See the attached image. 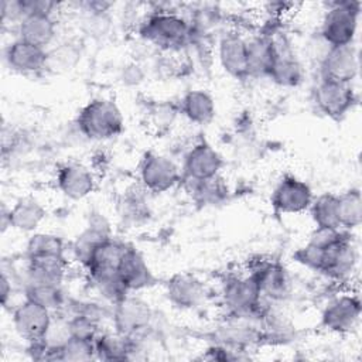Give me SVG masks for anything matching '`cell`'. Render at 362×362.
Returning <instances> with one entry per match:
<instances>
[{
  "label": "cell",
  "mask_w": 362,
  "mask_h": 362,
  "mask_svg": "<svg viewBox=\"0 0 362 362\" xmlns=\"http://www.w3.org/2000/svg\"><path fill=\"white\" fill-rule=\"evenodd\" d=\"M76 124L90 140H107L123 130V116L119 106L106 98L89 100L79 112Z\"/></svg>",
  "instance_id": "1"
},
{
  "label": "cell",
  "mask_w": 362,
  "mask_h": 362,
  "mask_svg": "<svg viewBox=\"0 0 362 362\" xmlns=\"http://www.w3.org/2000/svg\"><path fill=\"white\" fill-rule=\"evenodd\" d=\"M361 4L358 1L334 3L325 13L321 24L320 35L328 47L354 44Z\"/></svg>",
  "instance_id": "2"
},
{
  "label": "cell",
  "mask_w": 362,
  "mask_h": 362,
  "mask_svg": "<svg viewBox=\"0 0 362 362\" xmlns=\"http://www.w3.org/2000/svg\"><path fill=\"white\" fill-rule=\"evenodd\" d=\"M189 34V24L181 16L168 11H158L150 16L140 27V35L146 41L165 49L184 45Z\"/></svg>",
  "instance_id": "3"
},
{
  "label": "cell",
  "mask_w": 362,
  "mask_h": 362,
  "mask_svg": "<svg viewBox=\"0 0 362 362\" xmlns=\"http://www.w3.org/2000/svg\"><path fill=\"white\" fill-rule=\"evenodd\" d=\"M223 298L228 308L235 317H257L262 303V294L255 277L238 276L230 279L223 288Z\"/></svg>",
  "instance_id": "4"
},
{
  "label": "cell",
  "mask_w": 362,
  "mask_h": 362,
  "mask_svg": "<svg viewBox=\"0 0 362 362\" xmlns=\"http://www.w3.org/2000/svg\"><path fill=\"white\" fill-rule=\"evenodd\" d=\"M13 325L16 332L30 344L44 339L52 321V311L25 298L13 310Z\"/></svg>",
  "instance_id": "5"
},
{
  "label": "cell",
  "mask_w": 362,
  "mask_h": 362,
  "mask_svg": "<svg viewBox=\"0 0 362 362\" xmlns=\"http://www.w3.org/2000/svg\"><path fill=\"white\" fill-rule=\"evenodd\" d=\"M140 181L151 192H165L181 181V173L171 158L151 151L141 160Z\"/></svg>",
  "instance_id": "6"
},
{
  "label": "cell",
  "mask_w": 362,
  "mask_h": 362,
  "mask_svg": "<svg viewBox=\"0 0 362 362\" xmlns=\"http://www.w3.org/2000/svg\"><path fill=\"white\" fill-rule=\"evenodd\" d=\"M359 72V54L355 44L328 47L321 64V79L352 83Z\"/></svg>",
  "instance_id": "7"
},
{
  "label": "cell",
  "mask_w": 362,
  "mask_h": 362,
  "mask_svg": "<svg viewBox=\"0 0 362 362\" xmlns=\"http://www.w3.org/2000/svg\"><path fill=\"white\" fill-rule=\"evenodd\" d=\"M314 99L324 115L332 119H341L354 107L356 95L352 83L320 79L314 90Z\"/></svg>",
  "instance_id": "8"
},
{
  "label": "cell",
  "mask_w": 362,
  "mask_h": 362,
  "mask_svg": "<svg viewBox=\"0 0 362 362\" xmlns=\"http://www.w3.org/2000/svg\"><path fill=\"white\" fill-rule=\"evenodd\" d=\"M313 199V191L305 181L284 175L274 187L270 201L280 214H301L310 208Z\"/></svg>",
  "instance_id": "9"
},
{
  "label": "cell",
  "mask_w": 362,
  "mask_h": 362,
  "mask_svg": "<svg viewBox=\"0 0 362 362\" xmlns=\"http://www.w3.org/2000/svg\"><path fill=\"white\" fill-rule=\"evenodd\" d=\"M153 311L150 305L133 296H126L123 300L115 304L113 324L119 334L134 338L137 334L143 332L151 321Z\"/></svg>",
  "instance_id": "10"
},
{
  "label": "cell",
  "mask_w": 362,
  "mask_h": 362,
  "mask_svg": "<svg viewBox=\"0 0 362 362\" xmlns=\"http://www.w3.org/2000/svg\"><path fill=\"white\" fill-rule=\"evenodd\" d=\"M361 318V301L355 294H342L327 304L322 311L321 322L332 332H351Z\"/></svg>",
  "instance_id": "11"
},
{
  "label": "cell",
  "mask_w": 362,
  "mask_h": 362,
  "mask_svg": "<svg viewBox=\"0 0 362 362\" xmlns=\"http://www.w3.org/2000/svg\"><path fill=\"white\" fill-rule=\"evenodd\" d=\"M218 59L222 69L236 78L243 79L247 74V44L240 34L229 31L223 34L218 44Z\"/></svg>",
  "instance_id": "12"
},
{
  "label": "cell",
  "mask_w": 362,
  "mask_h": 362,
  "mask_svg": "<svg viewBox=\"0 0 362 362\" xmlns=\"http://www.w3.org/2000/svg\"><path fill=\"white\" fill-rule=\"evenodd\" d=\"M6 62L18 74H37L48 65V51L20 38L6 48Z\"/></svg>",
  "instance_id": "13"
},
{
  "label": "cell",
  "mask_w": 362,
  "mask_h": 362,
  "mask_svg": "<svg viewBox=\"0 0 362 362\" xmlns=\"http://www.w3.org/2000/svg\"><path fill=\"white\" fill-rule=\"evenodd\" d=\"M272 42L274 59L267 76L280 86H297L303 79V68L288 42L283 38H272Z\"/></svg>",
  "instance_id": "14"
},
{
  "label": "cell",
  "mask_w": 362,
  "mask_h": 362,
  "mask_svg": "<svg viewBox=\"0 0 362 362\" xmlns=\"http://www.w3.org/2000/svg\"><path fill=\"white\" fill-rule=\"evenodd\" d=\"M250 274L255 277L262 297L281 300L288 294L290 280L286 269L273 260H260L255 264Z\"/></svg>",
  "instance_id": "15"
},
{
  "label": "cell",
  "mask_w": 362,
  "mask_h": 362,
  "mask_svg": "<svg viewBox=\"0 0 362 362\" xmlns=\"http://www.w3.org/2000/svg\"><path fill=\"white\" fill-rule=\"evenodd\" d=\"M57 185L69 199H83L95 188L92 171L79 163H65L58 168Z\"/></svg>",
  "instance_id": "16"
},
{
  "label": "cell",
  "mask_w": 362,
  "mask_h": 362,
  "mask_svg": "<svg viewBox=\"0 0 362 362\" xmlns=\"http://www.w3.org/2000/svg\"><path fill=\"white\" fill-rule=\"evenodd\" d=\"M222 157L214 147L206 143H199L188 151L184 173L189 180L204 181L216 177L222 168Z\"/></svg>",
  "instance_id": "17"
},
{
  "label": "cell",
  "mask_w": 362,
  "mask_h": 362,
  "mask_svg": "<svg viewBox=\"0 0 362 362\" xmlns=\"http://www.w3.org/2000/svg\"><path fill=\"white\" fill-rule=\"evenodd\" d=\"M109 238H112V235L107 219L102 214H90L88 226L74 242V255L76 260L85 267L95 249Z\"/></svg>",
  "instance_id": "18"
},
{
  "label": "cell",
  "mask_w": 362,
  "mask_h": 362,
  "mask_svg": "<svg viewBox=\"0 0 362 362\" xmlns=\"http://www.w3.org/2000/svg\"><path fill=\"white\" fill-rule=\"evenodd\" d=\"M117 273L129 293L133 290H143L151 287L156 283V277L148 264L146 263L144 257L134 247L130 246L127 247L126 253L120 260Z\"/></svg>",
  "instance_id": "19"
},
{
  "label": "cell",
  "mask_w": 362,
  "mask_h": 362,
  "mask_svg": "<svg viewBox=\"0 0 362 362\" xmlns=\"http://www.w3.org/2000/svg\"><path fill=\"white\" fill-rule=\"evenodd\" d=\"M27 284H45V286H61L65 270L66 260L64 255L54 256H37L27 257Z\"/></svg>",
  "instance_id": "20"
},
{
  "label": "cell",
  "mask_w": 362,
  "mask_h": 362,
  "mask_svg": "<svg viewBox=\"0 0 362 362\" xmlns=\"http://www.w3.org/2000/svg\"><path fill=\"white\" fill-rule=\"evenodd\" d=\"M18 38L47 48L57 34V23L51 14H27L18 24Z\"/></svg>",
  "instance_id": "21"
},
{
  "label": "cell",
  "mask_w": 362,
  "mask_h": 362,
  "mask_svg": "<svg viewBox=\"0 0 362 362\" xmlns=\"http://www.w3.org/2000/svg\"><path fill=\"white\" fill-rule=\"evenodd\" d=\"M167 297L177 307L192 308L202 300L204 286L195 276L178 273L168 280Z\"/></svg>",
  "instance_id": "22"
},
{
  "label": "cell",
  "mask_w": 362,
  "mask_h": 362,
  "mask_svg": "<svg viewBox=\"0 0 362 362\" xmlns=\"http://www.w3.org/2000/svg\"><path fill=\"white\" fill-rule=\"evenodd\" d=\"M10 228L21 232H31L38 228V225L45 218V208L40 201L31 197L20 198L10 209Z\"/></svg>",
  "instance_id": "23"
},
{
  "label": "cell",
  "mask_w": 362,
  "mask_h": 362,
  "mask_svg": "<svg viewBox=\"0 0 362 362\" xmlns=\"http://www.w3.org/2000/svg\"><path fill=\"white\" fill-rule=\"evenodd\" d=\"M127 245L113 238L102 242L92 253L85 269L89 274L98 272H113L119 269L120 260L127 250Z\"/></svg>",
  "instance_id": "24"
},
{
  "label": "cell",
  "mask_w": 362,
  "mask_h": 362,
  "mask_svg": "<svg viewBox=\"0 0 362 362\" xmlns=\"http://www.w3.org/2000/svg\"><path fill=\"white\" fill-rule=\"evenodd\" d=\"M96 358L102 361H124L130 359L136 351L134 338L119 334H102L95 338Z\"/></svg>",
  "instance_id": "25"
},
{
  "label": "cell",
  "mask_w": 362,
  "mask_h": 362,
  "mask_svg": "<svg viewBox=\"0 0 362 362\" xmlns=\"http://www.w3.org/2000/svg\"><path fill=\"white\" fill-rule=\"evenodd\" d=\"M247 44V74L249 76H267L274 59V48L270 37H253Z\"/></svg>",
  "instance_id": "26"
},
{
  "label": "cell",
  "mask_w": 362,
  "mask_h": 362,
  "mask_svg": "<svg viewBox=\"0 0 362 362\" xmlns=\"http://www.w3.org/2000/svg\"><path fill=\"white\" fill-rule=\"evenodd\" d=\"M181 112L189 122L206 124L215 116V100L206 90L194 89L184 95L181 100Z\"/></svg>",
  "instance_id": "27"
},
{
  "label": "cell",
  "mask_w": 362,
  "mask_h": 362,
  "mask_svg": "<svg viewBox=\"0 0 362 362\" xmlns=\"http://www.w3.org/2000/svg\"><path fill=\"white\" fill-rule=\"evenodd\" d=\"M338 221L341 229H354L361 225L362 197L359 189L352 188L338 195Z\"/></svg>",
  "instance_id": "28"
},
{
  "label": "cell",
  "mask_w": 362,
  "mask_h": 362,
  "mask_svg": "<svg viewBox=\"0 0 362 362\" xmlns=\"http://www.w3.org/2000/svg\"><path fill=\"white\" fill-rule=\"evenodd\" d=\"M311 219L318 228H339L338 221V195L322 194L313 199L310 205Z\"/></svg>",
  "instance_id": "29"
},
{
  "label": "cell",
  "mask_w": 362,
  "mask_h": 362,
  "mask_svg": "<svg viewBox=\"0 0 362 362\" xmlns=\"http://www.w3.org/2000/svg\"><path fill=\"white\" fill-rule=\"evenodd\" d=\"M89 276H90V280H92L95 288L98 290V293L105 300L112 303L113 305L116 303H119L120 300H123L129 294V290L123 284L117 270L98 272V273H92Z\"/></svg>",
  "instance_id": "30"
},
{
  "label": "cell",
  "mask_w": 362,
  "mask_h": 362,
  "mask_svg": "<svg viewBox=\"0 0 362 362\" xmlns=\"http://www.w3.org/2000/svg\"><path fill=\"white\" fill-rule=\"evenodd\" d=\"M96 358L95 339L71 337L59 349L57 361H90Z\"/></svg>",
  "instance_id": "31"
},
{
  "label": "cell",
  "mask_w": 362,
  "mask_h": 362,
  "mask_svg": "<svg viewBox=\"0 0 362 362\" xmlns=\"http://www.w3.org/2000/svg\"><path fill=\"white\" fill-rule=\"evenodd\" d=\"M64 255V242L52 233H35L27 243V257Z\"/></svg>",
  "instance_id": "32"
},
{
  "label": "cell",
  "mask_w": 362,
  "mask_h": 362,
  "mask_svg": "<svg viewBox=\"0 0 362 362\" xmlns=\"http://www.w3.org/2000/svg\"><path fill=\"white\" fill-rule=\"evenodd\" d=\"M25 298L33 300L48 310L54 311L62 304L61 286H45V284H28L25 286Z\"/></svg>",
  "instance_id": "33"
},
{
  "label": "cell",
  "mask_w": 362,
  "mask_h": 362,
  "mask_svg": "<svg viewBox=\"0 0 362 362\" xmlns=\"http://www.w3.org/2000/svg\"><path fill=\"white\" fill-rule=\"evenodd\" d=\"M79 54L74 49L72 45L69 44H62L54 51H48V65L47 68H55L59 69L62 68L64 71L71 69V66L75 65L78 61Z\"/></svg>",
  "instance_id": "34"
},
{
  "label": "cell",
  "mask_w": 362,
  "mask_h": 362,
  "mask_svg": "<svg viewBox=\"0 0 362 362\" xmlns=\"http://www.w3.org/2000/svg\"><path fill=\"white\" fill-rule=\"evenodd\" d=\"M25 17L21 0H6L1 3V20L18 24Z\"/></svg>",
  "instance_id": "35"
},
{
  "label": "cell",
  "mask_w": 362,
  "mask_h": 362,
  "mask_svg": "<svg viewBox=\"0 0 362 362\" xmlns=\"http://www.w3.org/2000/svg\"><path fill=\"white\" fill-rule=\"evenodd\" d=\"M0 294H1V304L6 305L8 297H11V281L4 272H3L1 280H0Z\"/></svg>",
  "instance_id": "36"
}]
</instances>
